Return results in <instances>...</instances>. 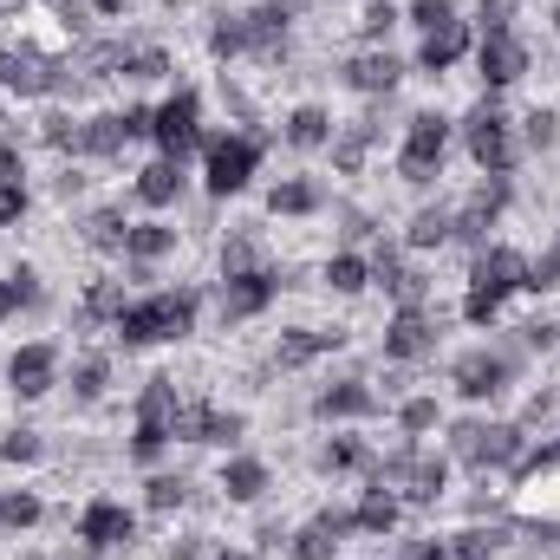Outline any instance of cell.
<instances>
[{"label": "cell", "mask_w": 560, "mask_h": 560, "mask_svg": "<svg viewBox=\"0 0 560 560\" xmlns=\"http://www.w3.org/2000/svg\"><path fill=\"white\" fill-rule=\"evenodd\" d=\"M528 287V255L515 248V242H482L476 255H469V275H463V319L469 326H489L515 293Z\"/></svg>", "instance_id": "1"}, {"label": "cell", "mask_w": 560, "mask_h": 560, "mask_svg": "<svg viewBox=\"0 0 560 560\" xmlns=\"http://www.w3.org/2000/svg\"><path fill=\"white\" fill-rule=\"evenodd\" d=\"M196 313H202V293H196V287H156V293H143V300H131V306L118 313L112 339H118L125 352L163 346V339H189V332H196Z\"/></svg>", "instance_id": "2"}, {"label": "cell", "mask_w": 560, "mask_h": 560, "mask_svg": "<svg viewBox=\"0 0 560 560\" xmlns=\"http://www.w3.org/2000/svg\"><path fill=\"white\" fill-rule=\"evenodd\" d=\"M528 456V430L509 418H463L450 423V463L489 476V469H515Z\"/></svg>", "instance_id": "3"}, {"label": "cell", "mask_w": 560, "mask_h": 560, "mask_svg": "<svg viewBox=\"0 0 560 560\" xmlns=\"http://www.w3.org/2000/svg\"><path fill=\"white\" fill-rule=\"evenodd\" d=\"M456 131H463V150H469V163H476L482 176H509V170L522 163V138H515V125H509V112H502L495 98L469 105Z\"/></svg>", "instance_id": "4"}, {"label": "cell", "mask_w": 560, "mask_h": 560, "mask_svg": "<svg viewBox=\"0 0 560 560\" xmlns=\"http://www.w3.org/2000/svg\"><path fill=\"white\" fill-rule=\"evenodd\" d=\"M85 13H92L85 0H26V7L13 13V20H20V46L59 66V52H72V46H79Z\"/></svg>", "instance_id": "5"}, {"label": "cell", "mask_w": 560, "mask_h": 560, "mask_svg": "<svg viewBox=\"0 0 560 560\" xmlns=\"http://www.w3.org/2000/svg\"><path fill=\"white\" fill-rule=\"evenodd\" d=\"M450 131H456V125H450L443 112H411V118H405V138H398V156H392L398 183H411V189H430V183L443 176Z\"/></svg>", "instance_id": "6"}, {"label": "cell", "mask_w": 560, "mask_h": 560, "mask_svg": "<svg viewBox=\"0 0 560 560\" xmlns=\"http://www.w3.org/2000/svg\"><path fill=\"white\" fill-rule=\"evenodd\" d=\"M255 163H261L255 131H215V138H202V189L215 202H229V196H242L255 183Z\"/></svg>", "instance_id": "7"}, {"label": "cell", "mask_w": 560, "mask_h": 560, "mask_svg": "<svg viewBox=\"0 0 560 560\" xmlns=\"http://www.w3.org/2000/svg\"><path fill=\"white\" fill-rule=\"evenodd\" d=\"M515 372H522V352H515V346H476V352H463V359L450 365V385H456V398H469V405H495V398L515 385Z\"/></svg>", "instance_id": "8"}, {"label": "cell", "mask_w": 560, "mask_h": 560, "mask_svg": "<svg viewBox=\"0 0 560 560\" xmlns=\"http://www.w3.org/2000/svg\"><path fill=\"white\" fill-rule=\"evenodd\" d=\"M515 509H522V522H541V528H560V450L555 443H541V450H528L522 463H515Z\"/></svg>", "instance_id": "9"}, {"label": "cell", "mask_w": 560, "mask_h": 560, "mask_svg": "<svg viewBox=\"0 0 560 560\" xmlns=\"http://www.w3.org/2000/svg\"><path fill=\"white\" fill-rule=\"evenodd\" d=\"M150 143H156V156H189V150H202V98L189 92V85H176L163 105H150Z\"/></svg>", "instance_id": "10"}, {"label": "cell", "mask_w": 560, "mask_h": 560, "mask_svg": "<svg viewBox=\"0 0 560 560\" xmlns=\"http://www.w3.org/2000/svg\"><path fill=\"white\" fill-rule=\"evenodd\" d=\"M436 339H443V313H430V306H398L392 326H385V359H392V365H423V359L436 352Z\"/></svg>", "instance_id": "11"}, {"label": "cell", "mask_w": 560, "mask_h": 560, "mask_svg": "<svg viewBox=\"0 0 560 560\" xmlns=\"http://www.w3.org/2000/svg\"><path fill=\"white\" fill-rule=\"evenodd\" d=\"M522 72H528V39H522L515 26H509V33H476V79H482L489 98L509 92Z\"/></svg>", "instance_id": "12"}, {"label": "cell", "mask_w": 560, "mask_h": 560, "mask_svg": "<svg viewBox=\"0 0 560 560\" xmlns=\"http://www.w3.org/2000/svg\"><path fill=\"white\" fill-rule=\"evenodd\" d=\"M509 196H515V189H509V176H482V183L450 209V215H456V242L482 248V242H489V229L509 215Z\"/></svg>", "instance_id": "13"}, {"label": "cell", "mask_w": 560, "mask_h": 560, "mask_svg": "<svg viewBox=\"0 0 560 560\" xmlns=\"http://www.w3.org/2000/svg\"><path fill=\"white\" fill-rule=\"evenodd\" d=\"M59 372H66L59 346H52V339H26V346L7 359V392H13L20 405H33V398H46V392L59 385Z\"/></svg>", "instance_id": "14"}, {"label": "cell", "mask_w": 560, "mask_h": 560, "mask_svg": "<svg viewBox=\"0 0 560 560\" xmlns=\"http://www.w3.org/2000/svg\"><path fill=\"white\" fill-rule=\"evenodd\" d=\"M79 541H85L92 555H118V548L138 541V515H131L118 495H92V502L79 509Z\"/></svg>", "instance_id": "15"}, {"label": "cell", "mask_w": 560, "mask_h": 560, "mask_svg": "<svg viewBox=\"0 0 560 560\" xmlns=\"http://www.w3.org/2000/svg\"><path fill=\"white\" fill-rule=\"evenodd\" d=\"M66 85H72V72H66V66L39 59V52H26V46H7V52H0V92L52 98V92H66Z\"/></svg>", "instance_id": "16"}, {"label": "cell", "mask_w": 560, "mask_h": 560, "mask_svg": "<svg viewBox=\"0 0 560 560\" xmlns=\"http://www.w3.org/2000/svg\"><path fill=\"white\" fill-rule=\"evenodd\" d=\"M242 430H248V418H242V411H222V405H176V423H170V436H183V443H215V450H235Z\"/></svg>", "instance_id": "17"}, {"label": "cell", "mask_w": 560, "mask_h": 560, "mask_svg": "<svg viewBox=\"0 0 560 560\" xmlns=\"http://www.w3.org/2000/svg\"><path fill=\"white\" fill-rule=\"evenodd\" d=\"M280 293V275L261 261V268H248V275H222V319L229 326H242V319H261L268 306H275Z\"/></svg>", "instance_id": "18"}, {"label": "cell", "mask_w": 560, "mask_h": 560, "mask_svg": "<svg viewBox=\"0 0 560 560\" xmlns=\"http://www.w3.org/2000/svg\"><path fill=\"white\" fill-rule=\"evenodd\" d=\"M339 79H346L359 98H392L398 79H405V59H398L392 46H365V52H352V59L339 66Z\"/></svg>", "instance_id": "19"}, {"label": "cell", "mask_w": 560, "mask_h": 560, "mask_svg": "<svg viewBox=\"0 0 560 560\" xmlns=\"http://www.w3.org/2000/svg\"><path fill=\"white\" fill-rule=\"evenodd\" d=\"M313 418H326V423H365V418H378V392H372L365 378H332V385H319Z\"/></svg>", "instance_id": "20"}, {"label": "cell", "mask_w": 560, "mask_h": 560, "mask_svg": "<svg viewBox=\"0 0 560 560\" xmlns=\"http://www.w3.org/2000/svg\"><path fill=\"white\" fill-rule=\"evenodd\" d=\"M170 255H176V222H163V215L131 222V235H125V261H131V275L150 280V268L170 261Z\"/></svg>", "instance_id": "21"}, {"label": "cell", "mask_w": 560, "mask_h": 560, "mask_svg": "<svg viewBox=\"0 0 560 560\" xmlns=\"http://www.w3.org/2000/svg\"><path fill=\"white\" fill-rule=\"evenodd\" d=\"M346 346V332L332 326V332H319V326H293V332H280L275 339V365L280 372H306L313 359H326V352H339Z\"/></svg>", "instance_id": "22"}, {"label": "cell", "mask_w": 560, "mask_h": 560, "mask_svg": "<svg viewBox=\"0 0 560 560\" xmlns=\"http://www.w3.org/2000/svg\"><path fill=\"white\" fill-rule=\"evenodd\" d=\"M463 52H476V26L469 20H450V26H436V33H423L418 46V72H450Z\"/></svg>", "instance_id": "23"}, {"label": "cell", "mask_w": 560, "mask_h": 560, "mask_svg": "<svg viewBox=\"0 0 560 560\" xmlns=\"http://www.w3.org/2000/svg\"><path fill=\"white\" fill-rule=\"evenodd\" d=\"M131 306V287L118 275H98L92 287H85V300H79V326L85 332H98V326H118V313Z\"/></svg>", "instance_id": "24"}, {"label": "cell", "mask_w": 560, "mask_h": 560, "mask_svg": "<svg viewBox=\"0 0 560 560\" xmlns=\"http://www.w3.org/2000/svg\"><path fill=\"white\" fill-rule=\"evenodd\" d=\"M131 196H138L143 209H170L183 196V163L176 156H150L138 170V183H131Z\"/></svg>", "instance_id": "25"}, {"label": "cell", "mask_w": 560, "mask_h": 560, "mask_svg": "<svg viewBox=\"0 0 560 560\" xmlns=\"http://www.w3.org/2000/svg\"><path fill=\"white\" fill-rule=\"evenodd\" d=\"M398 522H405V502H398L392 489L365 482V489H359V509H352V528H359V535H378V541H385V535H392Z\"/></svg>", "instance_id": "26"}, {"label": "cell", "mask_w": 560, "mask_h": 560, "mask_svg": "<svg viewBox=\"0 0 560 560\" xmlns=\"http://www.w3.org/2000/svg\"><path fill=\"white\" fill-rule=\"evenodd\" d=\"M339 131V118L326 112V105H293L287 118H280V138L293 143V150H326Z\"/></svg>", "instance_id": "27"}, {"label": "cell", "mask_w": 560, "mask_h": 560, "mask_svg": "<svg viewBox=\"0 0 560 560\" xmlns=\"http://www.w3.org/2000/svg\"><path fill=\"white\" fill-rule=\"evenodd\" d=\"M319 209H326V189L313 176H280L275 189H268V215L300 222V215H319Z\"/></svg>", "instance_id": "28"}, {"label": "cell", "mask_w": 560, "mask_h": 560, "mask_svg": "<svg viewBox=\"0 0 560 560\" xmlns=\"http://www.w3.org/2000/svg\"><path fill=\"white\" fill-rule=\"evenodd\" d=\"M319 469H326V476H372V469H378V450H372L365 436H332V443L319 450Z\"/></svg>", "instance_id": "29"}, {"label": "cell", "mask_w": 560, "mask_h": 560, "mask_svg": "<svg viewBox=\"0 0 560 560\" xmlns=\"http://www.w3.org/2000/svg\"><path fill=\"white\" fill-rule=\"evenodd\" d=\"M268 482H275V476H268L261 456H229V463H222V495H229V502H261Z\"/></svg>", "instance_id": "30"}, {"label": "cell", "mask_w": 560, "mask_h": 560, "mask_svg": "<svg viewBox=\"0 0 560 560\" xmlns=\"http://www.w3.org/2000/svg\"><path fill=\"white\" fill-rule=\"evenodd\" d=\"M443 242H456V215L436 202V209H418L411 222H405V248L411 255H430V248H443Z\"/></svg>", "instance_id": "31"}, {"label": "cell", "mask_w": 560, "mask_h": 560, "mask_svg": "<svg viewBox=\"0 0 560 560\" xmlns=\"http://www.w3.org/2000/svg\"><path fill=\"white\" fill-rule=\"evenodd\" d=\"M372 138H378V125L372 118H352V125H339L332 131V163H339V176H359V163H365V150H372Z\"/></svg>", "instance_id": "32"}, {"label": "cell", "mask_w": 560, "mask_h": 560, "mask_svg": "<svg viewBox=\"0 0 560 560\" xmlns=\"http://www.w3.org/2000/svg\"><path fill=\"white\" fill-rule=\"evenodd\" d=\"M176 405H183V398H176V378L156 372V378H143V392H138V423H163V430H170V423H176Z\"/></svg>", "instance_id": "33"}, {"label": "cell", "mask_w": 560, "mask_h": 560, "mask_svg": "<svg viewBox=\"0 0 560 560\" xmlns=\"http://www.w3.org/2000/svg\"><path fill=\"white\" fill-rule=\"evenodd\" d=\"M125 235H131V215H125V209H92V215H85V242H92L98 255H125Z\"/></svg>", "instance_id": "34"}, {"label": "cell", "mask_w": 560, "mask_h": 560, "mask_svg": "<svg viewBox=\"0 0 560 560\" xmlns=\"http://www.w3.org/2000/svg\"><path fill=\"white\" fill-rule=\"evenodd\" d=\"M105 385H112V359H105V352H79V359H72V398H79V405H98Z\"/></svg>", "instance_id": "35"}, {"label": "cell", "mask_w": 560, "mask_h": 560, "mask_svg": "<svg viewBox=\"0 0 560 560\" xmlns=\"http://www.w3.org/2000/svg\"><path fill=\"white\" fill-rule=\"evenodd\" d=\"M326 287H332V293H346V300H352V293H365V287H372V261H365L359 248H339V255L326 261Z\"/></svg>", "instance_id": "36"}, {"label": "cell", "mask_w": 560, "mask_h": 560, "mask_svg": "<svg viewBox=\"0 0 560 560\" xmlns=\"http://www.w3.org/2000/svg\"><path fill=\"white\" fill-rule=\"evenodd\" d=\"M443 555L450 560H502V528H456V535H443Z\"/></svg>", "instance_id": "37"}, {"label": "cell", "mask_w": 560, "mask_h": 560, "mask_svg": "<svg viewBox=\"0 0 560 560\" xmlns=\"http://www.w3.org/2000/svg\"><path fill=\"white\" fill-rule=\"evenodd\" d=\"M39 522H46V502H39L33 489H0V528L26 535V528H39Z\"/></svg>", "instance_id": "38"}, {"label": "cell", "mask_w": 560, "mask_h": 560, "mask_svg": "<svg viewBox=\"0 0 560 560\" xmlns=\"http://www.w3.org/2000/svg\"><path fill=\"white\" fill-rule=\"evenodd\" d=\"M118 72L138 79V85H156V79H170V52L163 46H125L118 52Z\"/></svg>", "instance_id": "39"}, {"label": "cell", "mask_w": 560, "mask_h": 560, "mask_svg": "<svg viewBox=\"0 0 560 560\" xmlns=\"http://www.w3.org/2000/svg\"><path fill=\"white\" fill-rule=\"evenodd\" d=\"M436 423H443V405H436L430 392H418V398H405V405H398V436H411V443L430 436Z\"/></svg>", "instance_id": "40"}, {"label": "cell", "mask_w": 560, "mask_h": 560, "mask_svg": "<svg viewBox=\"0 0 560 560\" xmlns=\"http://www.w3.org/2000/svg\"><path fill=\"white\" fill-rule=\"evenodd\" d=\"M183 502H189V476H170V469H156V476L143 482V509L170 515V509H183Z\"/></svg>", "instance_id": "41"}, {"label": "cell", "mask_w": 560, "mask_h": 560, "mask_svg": "<svg viewBox=\"0 0 560 560\" xmlns=\"http://www.w3.org/2000/svg\"><path fill=\"white\" fill-rule=\"evenodd\" d=\"M39 300H46V287H39L33 268H13V275L0 280V306H7V313H26V306H39Z\"/></svg>", "instance_id": "42"}, {"label": "cell", "mask_w": 560, "mask_h": 560, "mask_svg": "<svg viewBox=\"0 0 560 560\" xmlns=\"http://www.w3.org/2000/svg\"><path fill=\"white\" fill-rule=\"evenodd\" d=\"M398 20H405V13H398L392 0H365V7H359V39H365V46H385V33H392Z\"/></svg>", "instance_id": "43"}, {"label": "cell", "mask_w": 560, "mask_h": 560, "mask_svg": "<svg viewBox=\"0 0 560 560\" xmlns=\"http://www.w3.org/2000/svg\"><path fill=\"white\" fill-rule=\"evenodd\" d=\"M170 443H176V436H170L163 423H131V443H125V456H131V463H143V469H150V463H156V456H163Z\"/></svg>", "instance_id": "44"}, {"label": "cell", "mask_w": 560, "mask_h": 560, "mask_svg": "<svg viewBox=\"0 0 560 560\" xmlns=\"http://www.w3.org/2000/svg\"><path fill=\"white\" fill-rule=\"evenodd\" d=\"M39 456H46V436H39V430H7V436H0V463L33 469Z\"/></svg>", "instance_id": "45"}, {"label": "cell", "mask_w": 560, "mask_h": 560, "mask_svg": "<svg viewBox=\"0 0 560 560\" xmlns=\"http://www.w3.org/2000/svg\"><path fill=\"white\" fill-rule=\"evenodd\" d=\"M287 555H293V560H332V555H339V541H332L319 522H306V528H293V535H287Z\"/></svg>", "instance_id": "46"}, {"label": "cell", "mask_w": 560, "mask_h": 560, "mask_svg": "<svg viewBox=\"0 0 560 560\" xmlns=\"http://www.w3.org/2000/svg\"><path fill=\"white\" fill-rule=\"evenodd\" d=\"M555 287H560V235L541 255H528V287L522 293H555Z\"/></svg>", "instance_id": "47"}, {"label": "cell", "mask_w": 560, "mask_h": 560, "mask_svg": "<svg viewBox=\"0 0 560 560\" xmlns=\"http://www.w3.org/2000/svg\"><path fill=\"white\" fill-rule=\"evenodd\" d=\"M522 143H528V150H555V143H560V112L535 105V112L522 118Z\"/></svg>", "instance_id": "48"}, {"label": "cell", "mask_w": 560, "mask_h": 560, "mask_svg": "<svg viewBox=\"0 0 560 560\" xmlns=\"http://www.w3.org/2000/svg\"><path fill=\"white\" fill-rule=\"evenodd\" d=\"M405 20H411L418 33H436V26H450V20H463V13H456L450 0H411V7H405Z\"/></svg>", "instance_id": "49"}, {"label": "cell", "mask_w": 560, "mask_h": 560, "mask_svg": "<svg viewBox=\"0 0 560 560\" xmlns=\"http://www.w3.org/2000/svg\"><path fill=\"white\" fill-rule=\"evenodd\" d=\"M248 268H261L255 235H229V242H222V275H248Z\"/></svg>", "instance_id": "50"}, {"label": "cell", "mask_w": 560, "mask_h": 560, "mask_svg": "<svg viewBox=\"0 0 560 560\" xmlns=\"http://www.w3.org/2000/svg\"><path fill=\"white\" fill-rule=\"evenodd\" d=\"M515 26V0H482L476 7V33H509Z\"/></svg>", "instance_id": "51"}, {"label": "cell", "mask_w": 560, "mask_h": 560, "mask_svg": "<svg viewBox=\"0 0 560 560\" xmlns=\"http://www.w3.org/2000/svg\"><path fill=\"white\" fill-rule=\"evenodd\" d=\"M26 202H33L26 183H0V229H13V222L26 215Z\"/></svg>", "instance_id": "52"}, {"label": "cell", "mask_w": 560, "mask_h": 560, "mask_svg": "<svg viewBox=\"0 0 560 560\" xmlns=\"http://www.w3.org/2000/svg\"><path fill=\"white\" fill-rule=\"evenodd\" d=\"M522 346H528V352H555L560 326H555V319H528V326H522Z\"/></svg>", "instance_id": "53"}, {"label": "cell", "mask_w": 560, "mask_h": 560, "mask_svg": "<svg viewBox=\"0 0 560 560\" xmlns=\"http://www.w3.org/2000/svg\"><path fill=\"white\" fill-rule=\"evenodd\" d=\"M313 522H319V528H326L332 541H346V535H359V528H352V509H319Z\"/></svg>", "instance_id": "54"}, {"label": "cell", "mask_w": 560, "mask_h": 560, "mask_svg": "<svg viewBox=\"0 0 560 560\" xmlns=\"http://www.w3.org/2000/svg\"><path fill=\"white\" fill-rule=\"evenodd\" d=\"M0 183H26V156H20V143L0 138Z\"/></svg>", "instance_id": "55"}, {"label": "cell", "mask_w": 560, "mask_h": 560, "mask_svg": "<svg viewBox=\"0 0 560 560\" xmlns=\"http://www.w3.org/2000/svg\"><path fill=\"white\" fill-rule=\"evenodd\" d=\"M398 560H450V555H443V535H418V541H405Z\"/></svg>", "instance_id": "56"}, {"label": "cell", "mask_w": 560, "mask_h": 560, "mask_svg": "<svg viewBox=\"0 0 560 560\" xmlns=\"http://www.w3.org/2000/svg\"><path fill=\"white\" fill-rule=\"evenodd\" d=\"M196 555H209V535H176L170 541V560H196Z\"/></svg>", "instance_id": "57"}, {"label": "cell", "mask_w": 560, "mask_h": 560, "mask_svg": "<svg viewBox=\"0 0 560 560\" xmlns=\"http://www.w3.org/2000/svg\"><path fill=\"white\" fill-rule=\"evenodd\" d=\"M85 7H92V13H98V20H118V13H125V7H131V0H85Z\"/></svg>", "instance_id": "58"}, {"label": "cell", "mask_w": 560, "mask_h": 560, "mask_svg": "<svg viewBox=\"0 0 560 560\" xmlns=\"http://www.w3.org/2000/svg\"><path fill=\"white\" fill-rule=\"evenodd\" d=\"M209 560H255V555H242V548H222V555H209Z\"/></svg>", "instance_id": "59"}, {"label": "cell", "mask_w": 560, "mask_h": 560, "mask_svg": "<svg viewBox=\"0 0 560 560\" xmlns=\"http://www.w3.org/2000/svg\"><path fill=\"white\" fill-rule=\"evenodd\" d=\"M548 26H555V39H560V0H555V13H548Z\"/></svg>", "instance_id": "60"}, {"label": "cell", "mask_w": 560, "mask_h": 560, "mask_svg": "<svg viewBox=\"0 0 560 560\" xmlns=\"http://www.w3.org/2000/svg\"><path fill=\"white\" fill-rule=\"evenodd\" d=\"M0 131H7V98H0Z\"/></svg>", "instance_id": "61"}, {"label": "cell", "mask_w": 560, "mask_h": 560, "mask_svg": "<svg viewBox=\"0 0 560 560\" xmlns=\"http://www.w3.org/2000/svg\"><path fill=\"white\" fill-rule=\"evenodd\" d=\"M0 319H7V306H0Z\"/></svg>", "instance_id": "62"}]
</instances>
